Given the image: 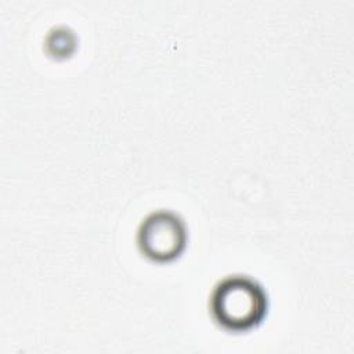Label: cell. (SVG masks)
Instances as JSON below:
<instances>
[{
    "instance_id": "cell-2",
    "label": "cell",
    "mask_w": 354,
    "mask_h": 354,
    "mask_svg": "<svg viewBox=\"0 0 354 354\" xmlns=\"http://www.w3.org/2000/svg\"><path fill=\"white\" fill-rule=\"evenodd\" d=\"M187 238L184 220L177 213L165 209L149 213L137 231L140 250L155 261H170L180 256L185 249Z\"/></svg>"
},
{
    "instance_id": "cell-1",
    "label": "cell",
    "mask_w": 354,
    "mask_h": 354,
    "mask_svg": "<svg viewBox=\"0 0 354 354\" xmlns=\"http://www.w3.org/2000/svg\"><path fill=\"white\" fill-rule=\"evenodd\" d=\"M209 306L220 326L231 332H245L264 319L268 297L259 281L249 275L234 274L214 285Z\"/></svg>"
}]
</instances>
